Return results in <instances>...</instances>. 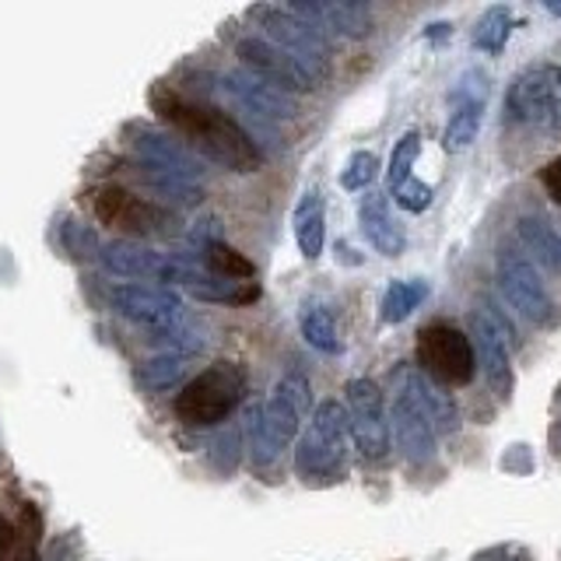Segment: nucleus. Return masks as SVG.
Instances as JSON below:
<instances>
[{
  "instance_id": "29",
  "label": "nucleus",
  "mask_w": 561,
  "mask_h": 561,
  "mask_svg": "<svg viewBox=\"0 0 561 561\" xmlns=\"http://www.w3.org/2000/svg\"><path fill=\"white\" fill-rule=\"evenodd\" d=\"M204 263H207V271L218 274V277H232V280H253L256 277L253 260H245L239 250H232V245L221 242V239H210L204 245Z\"/></svg>"
},
{
  "instance_id": "28",
  "label": "nucleus",
  "mask_w": 561,
  "mask_h": 561,
  "mask_svg": "<svg viewBox=\"0 0 561 561\" xmlns=\"http://www.w3.org/2000/svg\"><path fill=\"white\" fill-rule=\"evenodd\" d=\"M140 180H145L151 190H154V197H165V201H172V204H183V207H190V204H201V186L193 183V180H183V175H172V172H162V169H154V165H145L140 162L137 169H134Z\"/></svg>"
},
{
  "instance_id": "18",
  "label": "nucleus",
  "mask_w": 561,
  "mask_h": 561,
  "mask_svg": "<svg viewBox=\"0 0 561 561\" xmlns=\"http://www.w3.org/2000/svg\"><path fill=\"white\" fill-rule=\"evenodd\" d=\"M134 151L140 154V162L145 165H154L162 172H172V175H183V180H193L197 183V175L204 172L201 158L193 154L180 137H172L165 130H151V127H140L134 134Z\"/></svg>"
},
{
  "instance_id": "8",
  "label": "nucleus",
  "mask_w": 561,
  "mask_h": 561,
  "mask_svg": "<svg viewBox=\"0 0 561 561\" xmlns=\"http://www.w3.org/2000/svg\"><path fill=\"white\" fill-rule=\"evenodd\" d=\"M417 365L443 386H467L478 373V355L467 333L449 323H432L417 333Z\"/></svg>"
},
{
  "instance_id": "20",
  "label": "nucleus",
  "mask_w": 561,
  "mask_h": 561,
  "mask_svg": "<svg viewBox=\"0 0 561 561\" xmlns=\"http://www.w3.org/2000/svg\"><path fill=\"white\" fill-rule=\"evenodd\" d=\"M358 225H362V236L368 239V245H373L379 256L397 260L403 250H408V239H403V228L390 215L386 193H379V190L365 193L362 204H358Z\"/></svg>"
},
{
  "instance_id": "25",
  "label": "nucleus",
  "mask_w": 561,
  "mask_h": 561,
  "mask_svg": "<svg viewBox=\"0 0 561 561\" xmlns=\"http://www.w3.org/2000/svg\"><path fill=\"white\" fill-rule=\"evenodd\" d=\"M432 285L425 277H411V280H390V288L382 295V320L386 323H403L408 316L425 302Z\"/></svg>"
},
{
  "instance_id": "34",
  "label": "nucleus",
  "mask_w": 561,
  "mask_h": 561,
  "mask_svg": "<svg viewBox=\"0 0 561 561\" xmlns=\"http://www.w3.org/2000/svg\"><path fill=\"white\" fill-rule=\"evenodd\" d=\"M390 197L403 207V210H411V215H421V210H428L432 201H435V190L428 183H421V180H411L408 183H400L397 190H390Z\"/></svg>"
},
{
  "instance_id": "23",
  "label": "nucleus",
  "mask_w": 561,
  "mask_h": 561,
  "mask_svg": "<svg viewBox=\"0 0 561 561\" xmlns=\"http://www.w3.org/2000/svg\"><path fill=\"white\" fill-rule=\"evenodd\" d=\"M298 327H302V337L316 347L323 351V355H341L344 351V341L337 333V323H333V316L327 306L320 302H306L302 312H298Z\"/></svg>"
},
{
  "instance_id": "3",
  "label": "nucleus",
  "mask_w": 561,
  "mask_h": 561,
  "mask_svg": "<svg viewBox=\"0 0 561 561\" xmlns=\"http://www.w3.org/2000/svg\"><path fill=\"white\" fill-rule=\"evenodd\" d=\"M347 435L351 417L344 403L323 400L312 411L309 428L298 438L295 449V473L306 484H337L347 473Z\"/></svg>"
},
{
  "instance_id": "15",
  "label": "nucleus",
  "mask_w": 561,
  "mask_h": 561,
  "mask_svg": "<svg viewBox=\"0 0 561 561\" xmlns=\"http://www.w3.org/2000/svg\"><path fill=\"white\" fill-rule=\"evenodd\" d=\"M221 88L232 95L245 113H253L260 119H291L298 113V105L288 92H280L277 84L256 78L253 70L236 67L221 78Z\"/></svg>"
},
{
  "instance_id": "6",
  "label": "nucleus",
  "mask_w": 561,
  "mask_h": 561,
  "mask_svg": "<svg viewBox=\"0 0 561 561\" xmlns=\"http://www.w3.org/2000/svg\"><path fill=\"white\" fill-rule=\"evenodd\" d=\"M250 18L260 25L263 39L274 43L277 49H285L288 57H295L316 81H327L333 53H330V43L323 32H316L309 22L295 18L288 8L256 4V8H250Z\"/></svg>"
},
{
  "instance_id": "30",
  "label": "nucleus",
  "mask_w": 561,
  "mask_h": 561,
  "mask_svg": "<svg viewBox=\"0 0 561 561\" xmlns=\"http://www.w3.org/2000/svg\"><path fill=\"white\" fill-rule=\"evenodd\" d=\"M137 376L148 390H169V386H175L186 376V355H180V351H172V355H158V358L140 365Z\"/></svg>"
},
{
  "instance_id": "9",
  "label": "nucleus",
  "mask_w": 561,
  "mask_h": 561,
  "mask_svg": "<svg viewBox=\"0 0 561 561\" xmlns=\"http://www.w3.org/2000/svg\"><path fill=\"white\" fill-rule=\"evenodd\" d=\"M499 288L505 295V302L513 306L519 316H526L540 330H558L561 327V306L558 298L543 285L540 271L530 260H523L516 253H505L499 260Z\"/></svg>"
},
{
  "instance_id": "5",
  "label": "nucleus",
  "mask_w": 561,
  "mask_h": 561,
  "mask_svg": "<svg viewBox=\"0 0 561 561\" xmlns=\"http://www.w3.org/2000/svg\"><path fill=\"white\" fill-rule=\"evenodd\" d=\"M508 123L534 134H558L561 130V67L558 64H534L526 67L505 92Z\"/></svg>"
},
{
  "instance_id": "24",
  "label": "nucleus",
  "mask_w": 561,
  "mask_h": 561,
  "mask_svg": "<svg viewBox=\"0 0 561 561\" xmlns=\"http://www.w3.org/2000/svg\"><path fill=\"white\" fill-rule=\"evenodd\" d=\"M519 239H523L526 250L543 263V267L561 271V236L554 232L548 218H537V215L519 218Z\"/></svg>"
},
{
  "instance_id": "31",
  "label": "nucleus",
  "mask_w": 561,
  "mask_h": 561,
  "mask_svg": "<svg viewBox=\"0 0 561 561\" xmlns=\"http://www.w3.org/2000/svg\"><path fill=\"white\" fill-rule=\"evenodd\" d=\"M35 540H39V534H28L25 519L18 526L0 523V561H39Z\"/></svg>"
},
{
  "instance_id": "4",
  "label": "nucleus",
  "mask_w": 561,
  "mask_h": 561,
  "mask_svg": "<svg viewBox=\"0 0 561 561\" xmlns=\"http://www.w3.org/2000/svg\"><path fill=\"white\" fill-rule=\"evenodd\" d=\"M245 393V373L236 362H215L193 376L175 397V417L193 428H210L239 408Z\"/></svg>"
},
{
  "instance_id": "10",
  "label": "nucleus",
  "mask_w": 561,
  "mask_h": 561,
  "mask_svg": "<svg viewBox=\"0 0 561 561\" xmlns=\"http://www.w3.org/2000/svg\"><path fill=\"white\" fill-rule=\"evenodd\" d=\"M347 400V417H351V435L362 449L365 460H386L390 456V414H386L382 390L373 379H351L344 386Z\"/></svg>"
},
{
  "instance_id": "14",
  "label": "nucleus",
  "mask_w": 561,
  "mask_h": 561,
  "mask_svg": "<svg viewBox=\"0 0 561 561\" xmlns=\"http://www.w3.org/2000/svg\"><path fill=\"white\" fill-rule=\"evenodd\" d=\"M285 8L323 35L337 32L347 35V39H362L376 25L373 8L362 4V0H291Z\"/></svg>"
},
{
  "instance_id": "11",
  "label": "nucleus",
  "mask_w": 561,
  "mask_h": 561,
  "mask_svg": "<svg viewBox=\"0 0 561 561\" xmlns=\"http://www.w3.org/2000/svg\"><path fill=\"white\" fill-rule=\"evenodd\" d=\"M470 344L478 365L484 368V379L502 403L513 400L516 393V373H513V355H508V333L499 327L495 316L488 312H470Z\"/></svg>"
},
{
  "instance_id": "38",
  "label": "nucleus",
  "mask_w": 561,
  "mask_h": 561,
  "mask_svg": "<svg viewBox=\"0 0 561 561\" xmlns=\"http://www.w3.org/2000/svg\"><path fill=\"white\" fill-rule=\"evenodd\" d=\"M548 11H551V14H558V18H561V4H558V0H551V4H548Z\"/></svg>"
},
{
  "instance_id": "33",
  "label": "nucleus",
  "mask_w": 561,
  "mask_h": 561,
  "mask_svg": "<svg viewBox=\"0 0 561 561\" xmlns=\"http://www.w3.org/2000/svg\"><path fill=\"white\" fill-rule=\"evenodd\" d=\"M379 158L373 151H355L351 154V162L344 165L341 172V186L351 190V193H358V190H368L376 183V175H379Z\"/></svg>"
},
{
  "instance_id": "16",
  "label": "nucleus",
  "mask_w": 561,
  "mask_h": 561,
  "mask_svg": "<svg viewBox=\"0 0 561 561\" xmlns=\"http://www.w3.org/2000/svg\"><path fill=\"white\" fill-rule=\"evenodd\" d=\"M102 267L113 277H137V280H165L169 285V271H172V256L151 250V245H140L130 239H116L105 242L99 250Z\"/></svg>"
},
{
  "instance_id": "27",
  "label": "nucleus",
  "mask_w": 561,
  "mask_h": 561,
  "mask_svg": "<svg viewBox=\"0 0 561 561\" xmlns=\"http://www.w3.org/2000/svg\"><path fill=\"white\" fill-rule=\"evenodd\" d=\"M508 35H513V11H508L505 4H495L478 18L470 39H473V49L488 53V57H499L508 43Z\"/></svg>"
},
{
  "instance_id": "36",
  "label": "nucleus",
  "mask_w": 561,
  "mask_h": 561,
  "mask_svg": "<svg viewBox=\"0 0 561 561\" xmlns=\"http://www.w3.org/2000/svg\"><path fill=\"white\" fill-rule=\"evenodd\" d=\"M540 180H543V190H548L551 197H554V201L561 204V154L554 158V162H548V165H543Z\"/></svg>"
},
{
  "instance_id": "13",
  "label": "nucleus",
  "mask_w": 561,
  "mask_h": 561,
  "mask_svg": "<svg viewBox=\"0 0 561 561\" xmlns=\"http://www.w3.org/2000/svg\"><path fill=\"white\" fill-rule=\"evenodd\" d=\"M113 309L140 327H151L154 333L183 323V298L165 285H119L113 288Z\"/></svg>"
},
{
  "instance_id": "19",
  "label": "nucleus",
  "mask_w": 561,
  "mask_h": 561,
  "mask_svg": "<svg viewBox=\"0 0 561 561\" xmlns=\"http://www.w3.org/2000/svg\"><path fill=\"white\" fill-rule=\"evenodd\" d=\"M397 379H400V390L432 421L435 435H456V428H460V411H456V400L443 390V382H435L432 376L421 373V368H403Z\"/></svg>"
},
{
  "instance_id": "26",
  "label": "nucleus",
  "mask_w": 561,
  "mask_h": 561,
  "mask_svg": "<svg viewBox=\"0 0 561 561\" xmlns=\"http://www.w3.org/2000/svg\"><path fill=\"white\" fill-rule=\"evenodd\" d=\"M481 116H484L481 102H456L453 99V113H449V123L443 130V148L446 151H467L473 140H478Z\"/></svg>"
},
{
  "instance_id": "21",
  "label": "nucleus",
  "mask_w": 561,
  "mask_h": 561,
  "mask_svg": "<svg viewBox=\"0 0 561 561\" xmlns=\"http://www.w3.org/2000/svg\"><path fill=\"white\" fill-rule=\"evenodd\" d=\"M295 242L302 250L306 260H320L323 256V245H327V201L320 190H306L302 201H298L295 215Z\"/></svg>"
},
{
  "instance_id": "1",
  "label": "nucleus",
  "mask_w": 561,
  "mask_h": 561,
  "mask_svg": "<svg viewBox=\"0 0 561 561\" xmlns=\"http://www.w3.org/2000/svg\"><path fill=\"white\" fill-rule=\"evenodd\" d=\"M151 105L175 134H183L193 148L210 158V162H218L221 169L256 172L263 165V151L250 137V130L239 127L232 116L215 110V105L186 99L180 92H165V88H154Z\"/></svg>"
},
{
  "instance_id": "35",
  "label": "nucleus",
  "mask_w": 561,
  "mask_h": 561,
  "mask_svg": "<svg viewBox=\"0 0 561 561\" xmlns=\"http://www.w3.org/2000/svg\"><path fill=\"white\" fill-rule=\"evenodd\" d=\"M478 561H530V554H526V548H519V543H502V548L484 551Z\"/></svg>"
},
{
  "instance_id": "37",
  "label": "nucleus",
  "mask_w": 561,
  "mask_h": 561,
  "mask_svg": "<svg viewBox=\"0 0 561 561\" xmlns=\"http://www.w3.org/2000/svg\"><path fill=\"white\" fill-rule=\"evenodd\" d=\"M446 35H449V25L446 22H435V25L425 28V39H446Z\"/></svg>"
},
{
  "instance_id": "17",
  "label": "nucleus",
  "mask_w": 561,
  "mask_h": 561,
  "mask_svg": "<svg viewBox=\"0 0 561 561\" xmlns=\"http://www.w3.org/2000/svg\"><path fill=\"white\" fill-rule=\"evenodd\" d=\"M390 428H393V438H397L400 453L408 456L411 463H432L435 460L438 435L432 428V421L421 414V408L403 390H397V397H393Z\"/></svg>"
},
{
  "instance_id": "7",
  "label": "nucleus",
  "mask_w": 561,
  "mask_h": 561,
  "mask_svg": "<svg viewBox=\"0 0 561 561\" xmlns=\"http://www.w3.org/2000/svg\"><path fill=\"white\" fill-rule=\"evenodd\" d=\"M95 218L137 239H165L180 232V218L169 207L137 197V193L123 186H102L95 193Z\"/></svg>"
},
{
  "instance_id": "12",
  "label": "nucleus",
  "mask_w": 561,
  "mask_h": 561,
  "mask_svg": "<svg viewBox=\"0 0 561 561\" xmlns=\"http://www.w3.org/2000/svg\"><path fill=\"white\" fill-rule=\"evenodd\" d=\"M236 57L242 60L245 70H253L256 78L277 84L280 92H288V95L312 92V88L320 84L302 64H298L295 57H288L285 49H277L274 43H267L263 35H245V39H239Z\"/></svg>"
},
{
  "instance_id": "22",
  "label": "nucleus",
  "mask_w": 561,
  "mask_h": 561,
  "mask_svg": "<svg viewBox=\"0 0 561 561\" xmlns=\"http://www.w3.org/2000/svg\"><path fill=\"white\" fill-rule=\"evenodd\" d=\"M186 291L193 298H204V302H225V306H250L260 298L256 280H232V277H218L210 271H197V277L190 280Z\"/></svg>"
},
{
  "instance_id": "32",
  "label": "nucleus",
  "mask_w": 561,
  "mask_h": 561,
  "mask_svg": "<svg viewBox=\"0 0 561 561\" xmlns=\"http://www.w3.org/2000/svg\"><path fill=\"white\" fill-rule=\"evenodd\" d=\"M417 154H421V134L417 130H408V134L397 140V148L390 154V169H386V183H390V190H397L400 183L411 180Z\"/></svg>"
},
{
  "instance_id": "2",
  "label": "nucleus",
  "mask_w": 561,
  "mask_h": 561,
  "mask_svg": "<svg viewBox=\"0 0 561 561\" xmlns=\"http://www.w3.org/2000/svg\"><path fill=\"white\" fill-rule=\"evenodd\" d=\"M309 408H312L309 379L302 373H288L285 379H277L267 403L250 411L245 435H250V453L260 467H271L295 443Z\"/></svg>"
}]
</instances>
